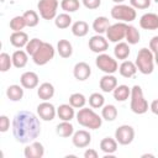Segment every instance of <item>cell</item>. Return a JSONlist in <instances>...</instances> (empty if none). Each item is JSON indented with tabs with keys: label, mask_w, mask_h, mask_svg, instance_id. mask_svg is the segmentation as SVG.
Returning a JSON list of instances; mask_svg holds the SVG:
<instances>
[{
	"label": "cell",
	"mask_w": 158,
	"mask_h": 158,
	"mask_svg": "<svg viewBox=\"0 0 158 158\" xmlns=\"http://www.w3.org/2000/svg\"><path fill=\"white\" fill-rule=\"evenodd\" d=\"M12 135L19 143L27 144L41 135V122L38 117L27 110L16 112L12 118Z\"/></svg>",
	"instance_id": "obj_1"
},
{
	"label": "cell",
	"mask_w": 158,
	"mask_h": 158,
	"mask_svg": "<svg viewBox=\"0 0 158 158\" xmlns=\"http://www.w3.org/2000/svg\"><path fill=\"white\" fill-rule=\"evenodd\" d=\"M77 121L80 126L86 127L89 130H98L101 127L102 125V117L99 116L93 107H81L79 109V111L77 112Z\"/></svg>",
	"instance_id": "obj_2"
},
{
	"label": "cell",
	"mask_w": 158,
	"mask_h": 158,
	"mask_svg": "<svg viewBox=\"0 0 158 158\" xmlns=\"http://www.w3.org/2000/svg\"><path fill=\"white\" fill-rule=\"evenodd\" d=\"M135 64L137 67V70L142 74H152L154 70V53L146 47L141 48L136 56Z\"/></svg>",
	"instance_id": "obj_3"
},
{
	"label": "cell",
	"mask_w": 158,
	"mask_h": 158,
	"mask_svg": "<svg viewBox=\"0 0 158 158\" xmlns=\"http://www.w3.org/2000/svg\"><path fill=\"white\" fill-rule=\"evenodd\" d=\"M131 102H130V107L131 111L133 114L137 115H143L148 111V101L144 99L142 88L139 85H133L131 88Z\"/></svg>",
	"instance_id": "obj_4"
},
{
	"label": "cell",
	"mask_w": 158,
	"mask_h": 158,
	"mask_svg": "<svg viewBox=\"0 0 158 158\" xmlns=\"http://www.w3.org/2000/svg\"><path fill=\"white\" fill-rule=\"evenodd\" d=\"M110 14L112 19L118 20L120 22H132L133 20H136L137 16L136 9L131 5L125 4H116L115 6H112Z\"/></svg>",
	"instance_id": "obj_5"
},
{
	"label": "cell",
	"mask_w": 158,
	"mask_h": 158,
	"mask_svg": "<svg viewBox=\"0 0 158 158\" xmlns=\"http://www.w3.org/2000/svg\"><path fill=\"white\" fill-rule=\"evenodd\" d=\"M54 53H56L54 47L48 42H43L40 49L32 56V60L37 65H44L53 59Z\"/></svg>",
	"instance_id": "obj_6"
},
{
	"label": "cell",
	"mask_w": 158,
	"mask_h": 158,
	"mask_svg": "<svg viewBox=\"0 0 158 158\" xmlns=\"http://www.w3.org/2000/svg\"><path fill=\"white\" fill-rule=\"evenodd\" d=\"M95 64L105 74H114L115 72L118 70V63H117V60L114 59L111 56H109L106 53L98 54V57L95 59Z\"/></svg>",
	"instance_id": "obj_7"
},
{
	"label": "cell",
	"mask_w": 158,
	"mask_h": 158,
	"mask_svg": "<svg viewBox=\"0 0 158 158\" xmlns=\"http://www.w3.org/2000/svg\"><path fill=\"white\" fill-rule=\"evenodd\" d=\"M58 0H40L37 4V9L40 12V16L43 20H53L57 16V9H58Z\"/></svg>",
	"instance_id": "obj_8"
},
{
	"label": "cell",
	"mask_w": 158,
	"mask_h": 158,
	"mask_svg": "<svg viewBox=\"0 0 158 158\" xmlns=\"http://www.w3.org/2000/svg\"><path fill=\"white\" fill-rule=\"evenodd\" d=\"M127 23L126 22H116L109 26L106 31V37L110 42L117 43L121 42L126 37V31H127Z\"/></svg>",
	"instance_id": "obj_9"
},
{
	"label": "cell",
	"mask_w": 158,
	"mask_h": 158,
	"mask_svg": "<svg viewBox=\"0 0 158 158\" xmlns=\"http://www.w3.org/2000/svg\"><path fill=\"white\" fill-rule=\"evenodd\" d=\"M115 138L118 144L127 146L135 139V128L130 125H121L115 131Z\"/></svg>",
	"instance_id": "obj_10"
},
{
	"label": "cell",
	"mask_w": 158,
	"mask_h": 158,
	"mask_svg": "<svg viewBox=\"0 0 158 158\" xmlns=\"http://www.w3.org/2000/svg\"><path fill=\"white\" fill-rule=\"evenodd\" d=\"M37 115L43 121H52L57 115V109L49 101H42L37 105Z\"/></svg>",
	"instance_id": "obj_11"
},
{
	"label": "cell",
	"mask_w": 158,
	"mask_h": 158,
	"mask_svg": "<svg viewBox=\"0 0 158 158\" xmlns=\"http://www.w3.org/2000/svg\"><path fill=\"white\" fill-rule=\"evenodd\" d=\"M88 46L91 52L100 54V53H105V51L109 48V42H107V38H105L102 35L96 33L95 36L90 37Z\"/></svg>",
	"instance_id": "obj_12"
},
{
	"label": "cell",
	"mask_w": 158,
	"mask_h": 158,
	"mask_svg": "<svg viewBox=\"0 0 158 158\" xmlns=\"http://www.w3.org/2000/svg\"><path fill=\"white\" fill-rule=\"evenodd\" d=\"M23 156L26 158H42L44 156V147L41 142L32 141L25 147Z\"/></svg>",
	"instance_id": "obj_13"
},
{
	"label": "cell",
	"mask_w": 158,
	"mask_h": 158,
	"mask_svg": "<svg viewBox=\"0 0 158 158\" xmlns=\"http://www.w3.org/2000/svg\"><path fill=\"white\" fill-rule=\"evenodd\" d=\"M72 142L77 148H85L91 142V135L86 130L75 131L72 136Z\"/></svg>",
	"instance_id": "obj_14"
},
{
	"label": "cell",
	"mask_w": 158,
	"mask_h": 158,
	"mask_svg": "<svg viewBox=\"0 0 158 158\" xmlns=\"http://www.w3.org/2000/svg\"><path fill=\"white\" fill-rule=\"evenodd\" d=\"M139 26L143 30H148V31L158 30V14L147 12L142 15L139 19Z\"/></svg>",
	"instance_id": "obj_15"
},
{
	"label": "cell",
	"mask_w": 158,
	"mask_h": 158,
	"mask_svg": "<svg viewBox=\"0 0 158 158\" xmlns=\"http://www.w3.org/2000/svg\"><path fill=\"white\" fill-rule=\"evenodd\" d=\"M73 75L77 80L84 81L91 75V68L86 62H78L73 68Z\"/></svg>",
	"instance_id": "obj_16"
},
{
	"label": "cell",
	"mask_w": 158,
	"mask_h": 158,
	"mask_svg": "<svg viewBox=\"0 0 158 158\" xmlns=\"http://www.w3.org/2000/svg\"><path fill=\"white\" fill-rule=\"evenodd\" d=\"M40 83V79H38V75L35 73V72H25L21 74L20 77V84L25 88V89H35L37 88Z\"/></svg>",
	"instance_id": "obj_17"
},
{
	"label": "cell",
	"mask_w": 158,
	"mask_h": 158,
	"mask_svg": "<svg viewBox=\"0 0 158 158\" xmlns=\"http://www.w3.org/2000/svg\"><path fill=\"white\" fill-rule=\"evenodd\" d=\"M99 86L104 93H112L114 89L117 86V79L114 74H105L100 79Z\"/></svg>",
	"instance_id": "obj_18"
},
{
	"label": "cell",
	"mask_w": 158,
	"mask_h": 158,
	"mask_svg": "<svg viewBox=\"0 0 158 158\" xmlns=\"http://www.w3.org/2000/svg\"><path fill=\"white\" fill-rule=\"evenodd\" d=\"M28 41H30L28 40V35L26 32H23V31H15L10 36V43L16 48L26 47Z\"/></svg>",
	"instance_id": "obj_19"
},
{
	"label": "cell",
	"mask_w": 158,
	"mask_h": 158,
	"mask_svg": "<svg viewBox=\"0 0 158 158\" xmlns=\"http://www.w3.org/2000/svg\"><path fill=\"white\" fill-rule=\"evenodd\" d=\"M57 115L62 121H72L77 114L70 104H62L57 107Z\"/></svg>",
	"instance_id": "obj_20"
},
{
	"label": "cell",
	"mask_w": 158,
	"mask_h": 158,
	"mask_svg": "<svg viewBox=\"0 0 158 158\" xmlns=\"http://www.w3.org/2000/svg\"><path fill=\"white\" fill-rule=\"evenodd\" d=\"M37 95L43 101H48L49 99H52L53 95H54V86H53V84H51L48 81L42 83L38 86V89H37Z\"/></svg>",
	"instance_id": "obj_21"
},
{
	"label": "cell",
	"mask_w": 158,
	"mask_h": 158,
	"mask_svg": "<svg viewBox=\"0 0 158 158\" xmlns=\"http://www.w3.org/2000/svg\"><path fill=\"white\" fill-rule=\"evenodd\" d=\"M117 141L116 138H112V137H105L100 141V149L107 154V156H111L114 154L116 151H117Z\"/></svg>",
	"instance_id": "obj_22"
},
{
	"label": "cell",
	"mask_w": 158,
	"mask_h": 158,
	"mask_svg": "<svg viewBox=\"0 0 158 158\" xmlns=\"http://www.w3.org/2000/svg\"><path fill=\"white\" fill-rule=\"evenodd\" d=\"M118 73L123 78H132L137 73V67L135 62L131 60H123L118 67Z\"/></svg>",
	"instance_id": "obj_23"
},
{
	"label": "cell",
	"mask_w": 158,
	"mask_h": 158,
	"mask_svg": "<svg viewBox=\"0 0 158 158\" xmlns=\"http://www.w3.org/2000/svg\"><path fill=\"white\" fill-rule=\"evenodd\" d=\"M131 49H130V44L127 42H117L115 48H114V54L116 57V59L120 60H126L127 57L130 56Z\"/></svg>",
	"instance_id": "obj_24"
},
{
	"label": "cell",
	"mask_w": 158,
	"mask_h": 158,
	"mask_svg": "<svg viewBox=\"0 0 158 158\" xmlns=\"http://www.w3.org/2000/svg\"><path fill=\"white\" fill-rule=\"evenodd\" d=\"M74 132H75L74 131V126L70 123V121H62L56 127V133L59 137H63V138L72 137Z\"/></svg>",
	"instance_id": "obj_25"
},
{
	"label": "cell",
	"mask_w": 158,
	"mask_h": 158,
	"mask_svg": "<svg viewBox=\"0 0 158 158\" xmlns=\"http://www.w3.org/2000/svg\"><path fill=\"white\" fill-rule=\"evenodd\" d=\"M11 57H12V64H14V67L15 68H19V69L23 68L27 64V62H28V54H27L26 51H22V49L15 51Z\"/></svg>",
	"instance_id": "obj_26"
},
{
	"label": "cell",
	"mask_w": 158,
	"mask_h": 158,
	"mask_svg": "<svg viewBox=\"0 0 158 158\" xmlns=\"http://www.w3.org/2000/svg\"><path fill=\"white\" fill-rule=\"evenodd\" d=\"M23 89L25 88L22 85L12 84V85L7 86V89H6V96L11 101H20L23 98Z\"/></svg>",
	"instance_id": "obj_27"
},
{
	"label": "cell",
	"mask_w": 158,
	"mask_h": 158,
	"mask_svg": "<svg viewBox=\"0 0 158 158\" xmlns=\"http://www.w3.org/2000/svg\"><path fill=\"white\" fill-rule=\"evenodd\" d=\"M112 95H114V99H115L116 101L123 102V101H126V100L131 96V89H130L127 85H125V84L117 85V86L114 89Z\"/></svg>",
	"instance_id": "obj_28"
},
{
	"label": "cell",
	"mask_w": 158,
	"mask_h": 158,
	"mask_svg": "<svg viewBox=\"0 0 158 158\" xmlns=\"http://www.w3.org/2000/svg\"><path fill=\"white\" fill-rule=\"evenodd\" d=\"M110 26V21L107 17L105 16H98L94 22H93V30L98 33V35H102V33H106L107 28Z\"/></svg>",
	"instance_id": "obj_29"
},
{
	"label": "cell",
	"mask_w": 158,
	"mask_h": 158,
	"mask_svg": "<svg viewBox=\"0 0 158 158\" xmlns=\"http://www.w3.org/2000/svg\"><path fill=\"white\" fill-rule=\"evenodd\" d=\"M57 52L62 58H69L73 54V46L68 40H59L57 43Z\"/></svg>",
	"instance_id": "obj_30"
},
{
	"label": "cell",
	"mask_w": 158,
	"mask_h": 158,
	"mask_svg": "<svg viewBox=\"0 0 158 158\" xmlns=\"http://www.w3.org/2000/svg\"><path fill=\"white\" fill-rule=\"evenodd\" d=\"M88 32H89V25H88V22H85L83 20L75 21L72 25V33L75 37H84L88 35Z\"/></svg>",
	"instance_id": "obj_31"
},
{
	"label": "cell",
	"mask_w": 158,
	"mask_h": 158,
	"mask_svg": "<svg viewBox=\"0 0 158 158\" xmlns=\"http://www.w3.org/2000/svg\"><path fill=\"white\" fill-rule=\"evenodd\" d=\"M117 114H118L117 112V109L112 104H107V105H104L101 107V117H102V120L114 121L117 117Z\"/></svg>",
	"instance_id": "obj_32"
},
{
	"label": "cell",
	"mask_w": 158,
	"mask_h": 158,
	"mask_svg": "<svg viewBox=\"0 0 158 158\" xmlns=\"http://www.w3.org/2000/svg\"><path fill=\"white\" fill-rule=\"evenodd\" d=\"M54 25H56L57 28H60V30L68 28V27L72 25V16H70L68 12L59 14V15H57L56 19H54Z\"/></svg>",
	"instance_id": "obj_33"
},
{
	"label": "cell",
	"mask_w": 158,
	"mask_h": 158,
	"mask_svg": "<svg viewBox=\"0 0 158 158\" xmlns=\"http://www.w3.org/2000/svg\"><path fill=\"white\" fill-rule=\"evenodd\" d=\"M126 41L128 44H136L139 42V38H141V35H139V31L132 26V25H128L127 26V31H126Z\"/></svg>",
	"instance_id": "obj_34"
},
{
	"label": "cell",
	"mask_w": 158,
	"mask_h": 158,
	"mask_svg": "<svg viewBox=\"0 0 158 158\" xmlns=\"http://www.w3.org/2000/svg\"><path fill=\"white\" fill-rule=\"evenodd\" d=\"M69 104L74 107V109H81L85 106L86 104V98L84 96V94L81 93H73L69 96Z\"/></svg>",
	"instance_id": "obj_35"
},
{
	"label": "cell",
	"mask_w": 158,
	"mask_h": 158,
	"mask_svg": "<svg viewBox=\"0 0 158 158\" xmlns=\"http://www.w3.org/2000/svg\"><path fill=\"white\" fill-rule=\"evenodd\" d=\"M25 21H26V25L27 27H35L38 25L40 22V17H38V14L35 11V10H26L23 14H22Z\"/></svg>",
	"instance_id": "obj_36"
},
{
	"label": "cell",
	"mask_w": 158,
	"mask_h": 158,
	"mask_svg": "<svg viewBox=\"0 0 158 158\" xmlns=\"http://www.w3.org/2000/svg\"><path fill=\"white\" fill-rule=\"evenodd\" d=\"M89 105L93 109H101L105 105V98L100 93H93L89 96Z\"/></svg>",
	"instance_id": "obj_37"
},
{
	"label": "cell",
	"mask_w": 158,
	"mask_h": 158,
	"mask_svg": "<svg viewBox=\"0 0 158 158\" xmlns=\"http://www.w3.org/2000/svg\"><path fill=\"white\" fill-rule=\"evenodd\" d=\"M60 7H62V10H64V12L70 14V12H75L77 10H79L80 2H79V0H62Z\"/></svg>",
	"instance_id": "obj_38"
},
{
	"label": "cell",
	"mask_w": 158,
	"mask_h": 158,
	"mask_svg": "<svg viewBox=\"0 0 158 158\" xmlns=\"http://www.w3.org/2000/svg\"><path fill=\"white\" fill-rule=\"evenodd\" d=\"M26 21L23 19L22 15H19V16H15L10 20V28L15 32V31H22L25 27H26Z\"/></svg>",
	"instance_id": "obj_39"
},
{
	"label": "cell",
	"mask_w": 158,
	"mask_h": 158,
	"mask_svg": "<svg viewBox=\"0 0 158 158\" xmlns=\"http://www.w3.org/2000/svg\"><path fill=\"white\" fill-rule=\"evenodd\" d=\"M42 43H43V41H42V40H40V38H32V40H30V41L27 42L26 47H25V49H26L27 54L32 57V56H33V54L40 49V47L42 46Z\"/></svg>",
	"instance_id": "obj_40"
},
{
	"label": "cell",
	"mask_w": 158,
	"mask_h": 158,
	"mask_svg": "<svg viewBox=\"0 0 158 158\" xmlns=\"http://www.w3.org/2000/svg\"><path fill=\"white\" fill-rule=\"evenodd\" d=\"M12 65H14L12 64V57H10V54H7L6 52H2L0 54V72L5 73Z\"/></svg>",
	"instance_id": "obj_41"
},
{
	"label": "cell",
	"mask_w": 158,
	"mask_h": 158,
	"mask_svg": "<svg viewBox=\"0 0 158 158\" xmlns=\"http://www.w3.org/2000/svg\"><path fill=\"white\" fill-rule=\"evenodd\" d=\"M130 5L138 10H144L151 6V0H130Z\"/></svg>",
	"instance_id": "obj_42"
},
{
	"label": "cell",
	"mask_w": 158,
	"mask_h": 158,
	"mask_svg": "<svg viewBox=\"0 0 158 158\" xmlns=\"http://www.w3.org/2000/svg\"><path fill=\"white\" fill-rule=\"evenodd\" d=\"M83 5L89 9V10H95V9H99L100 5H101V0H81Z\"/></svg>",
	"instance_id": "obj_43"
},
{
	"label": "cell",
	"mask_w": 158,
	"mask_h": 158,
	"mask_svg": "<svg viewBox=\"0 0 158 158\" xmlns=\"http://www.w3.org/2000/svg\"><path fill=\"white\" fill-rule=\"evenodd\" d=\"M10 128V118L6 115L0 116V132H6Z\"/></svg>",
	"instance_id": "obj_44"
},
{
	"label": "cell",
	"mask_w": 158,
	"mask_h": 158,
	"mask_svg": "<svg viewBox=\"0 0 158 158\" xmlns=\"http://www.w3.org/2000/svg\"><path fill=\"white\" fill-rule=\"evenodd\" d=\"M149 49L156 54L158 53V36H154L149 41Z\"/></svg>",
	"instance_id": "obj_45"
},
{
	"label": "cell",
	"mask_w": 158,
	"mask_h": 158,
	"mask_svg": "<svg viewBox=\"0 0 158 158\" xmlns=\"http://www.w3.org/2000/svg\"><path fill=\"white\" fill-rule=\"evenodd\" d=\"M98 157H99L98 152L95 149H93V148H88L84 152V158H98Z\"/></svg>",
	"instance_id": "obj_46"
},
{
	"label": "cell",
	"mask_w": 158,
	"mask_h": 158,
	"mask_svg": "<svg viewBox=\"0 0 158 158\" xmlns=\"http://www.w3.org/2000/svg\"><path fill=\"white\" fill-rule=\"evenodd\" d=\"M149 110H151L154 115L158 116V99H156V100H153V101L151 102V105H149Z\"/></svg>",
	"instance_id": "obj_47"
},
{
	"label": "cell",
	"mask_w": 158,
	"mask_h": 158,
	"mask_svg": "<svg viewBox=\"0 0 158 158\" xmlns=\"http://www.w3.org/2000/svg\"><path fill=\"white\" fill-rule=\"evenodd\" d=\"M154 63L158 65V53H156V54H154Z\"/></svg>",
	"instance_id": "obj_48"
},
{
	"label": "cell",
	"mask_w": 158,
	"mask_h": 158,
	"mask_svg": "<svg viewBox=\"0 0 158 158\" xmlns=\"http://www.w3.org/2000/svg\"><path fill=\"white\" fill-rule=\"evenodd\" d=\"M112 1H114L115 4H122V2L125 1V0H112Z\"/></svg>",
	"instance_id": "obj_49"
},
{
	"label": "cell",
	"mask_w": 158,
	"mask_h": 158,
	"mask_svg": "<svg viewBox=\"0 0 158 158\" xmlns=\"http://www.w3.org/2000/svg\"><path fill=\"white\" fill-rule=\"evenodd\" d=\"M146 157H154L153 154H142V158H146Z\"/></svg>",
	"instance_id": "obj_50"
},
{
	"label": "cell",
	"mask_w": 158,
	"mask_h": 158,
	"mask_svg": "<svg viewBox=\"0 0 158 158\" xmlns=\"http://www.w3.org/2000/svg\"><path fill=\"white\" fill-rule=\"evenodd\" d=\"M154 1H156V2H157V4H158V0H154Z\"/></svg>",
	"instance_id": "obj_51"
}]
</instances>
